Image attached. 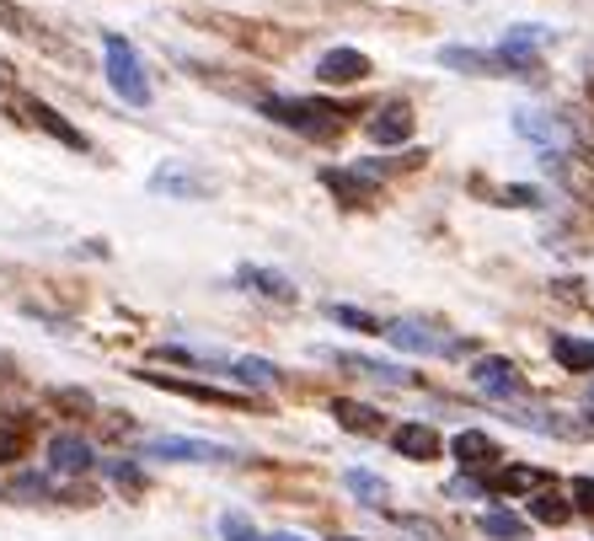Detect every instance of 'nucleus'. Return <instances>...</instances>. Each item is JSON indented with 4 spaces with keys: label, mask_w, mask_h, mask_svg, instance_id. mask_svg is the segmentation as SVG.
<instances>
[{
    "label": "nucleus",
    "mask_w": 594,
    "mask_h": 541,
    "mask_svg": "<svg viewBox=\"0 0 594 541\" xmlns=\"http://www.w3.org/2000/svg\"><path fill=\"white\" fill-rule=\"evenodd\" d=\"M541 43H552V27L519 22V27H509V33H504V43H498V48H515V54H536Z\"/></svg>",
    "instance_id": "28"
},
{
    "label": "nucleus",
    "mask_w": 594,
    "mask_h": 541,
    "mask_svg": "<svg viewBox=\"0 0 594 541\" xmlns=\"http://www.w3.org/2000/svg\"><path fill=\"white\" fill-rule=\"evenodd\" d=\"M48 402H54L59 413H76V418L97 413V397H91V391H76V386H59V391H48Z\"/></svg>",
    "instance_id": "30"
},
{
    "label": "nucleus",
    "mask_w": 594,
    "mask_h": 541,
    "mask_svg": "<svg viewBox=\"0 0 594 541\" xmlns=\"http://www.w3.org/2000/svg\"><path fill=\"white\" fill-rule=\"evenodd\" d=\"M6 499H16V504H43V499H59V483H54L48 472H16V477L6 483Z\"/></svg>",
    "instance_id": "21"
},
{
    "label": "nucleus",
    "mask_w": 594,
    "mask_h": 541,
    "mask_svg": "<svg viewBox=\"0 0 594 541\" xmlns=\"http://www.w3.org/2000/svg\"><path fill=\"white\" fill-rule=\"evenodd\" d=\"M220 537L226 541H263V531H257L241 509H226V515H220Z\"/></svg>",
    "instance_id": "33"
},
{
    "label": "nucleus",
    "mask_w": 594,
    "mask_h": 541,
    "mask_svg": "<svg viewBox=\"0 0 594 541\" xmlns=\"http://www.w3.org/2000/svg\"><path fill=\"white\" fill-rule=\"evenodd\" d=\"M552 360L562 371H594V343H579V338L557 333L552 338Z\"/></svg>",
    "instance_id": "25"
},
{
    "label": "nucleus",
    "mask_w": 594,
    "mask_h": 541,
    "mask_svg": "<svg viewBox=\"0 0 594 541\" xmlns=\"http://www.w3.org/2000/svg\"><path fill=\"white\" fill-rule=\"evenodd\" d=\"M450 494H455V499H482V494H487V483H476L472 472H466V477H455V483H450Z\"/></svg>",
    "instance_id": "36"
},
{
    "label": "nucleus",
    "mask_w": 594,
    "mask_h": 541,
    "mask_svg": "<svg viewBox=\"0 0 594 541\" xmlns=\"http://www.w3.org/2000/svg\"><path fill=\"white\" fill-rule=\"evenodd\" d=\"M327 360L343 365V371H364V375H375V380H392V386H407V380H413L402 365H381V360H364V354H338V349H332Z\"/></svg>",
    "instance_id": "23"
},
{
    "label": "nucleus",
    "mask_w": 594,
    "mask_h": 541,
    "mask_svg": "<svg viewBox=\"0 0 594 541\" xmlns=\"http://www.w3.org/2000/svg\"><path fill=\"white\" fill-rule=\"evenodd\" d=\"M237 285H241V290H252V295H263V300H278V306H295V300H300V290H295L284 274H274V268H257V263H241Z\"/></svg>",
    "instance_id": "16"
},
{
    "label": "nucleus",
    "mask_w": 594,
    "mask_h": 541,
    "mask_svg": "<svg viewBox=\"0 0 594 541\" xmlns=\"http://www.w3.org/2000/svg\"><path fill=\"white\" fill-rule=\"evenodd\" d=\"M151 188H156V194H177V199H204V194H215L209 177H194V172H183V167H161L156 177H151Z\"/></svg>",
    "instance_id": "20"
},
{
    "label": "nucleus",
    "mask_w": 594,
    "mask_h": 541,
    "mask_svg": "<svg viewBox=\"0 0 594 541\" xmlns=\"http://www.w3.org/2000/svg\"><path fill=\"white\" fill-rule=\"evenodd\" d=\"M519 429H530V434H557V440H584L590 429L584 423H573L568 413H515Z\"/></svg>",
    "instance_id": "22"
},
{
    "label": "nucleus",
    "mask_w": 594,
    "mask_h": 541,
    "mask_svg": "<svg viewBox=\"0 0 594 541\" xmlns=\"http://www.w3.org/2000/svg\"><path fill=\"white\" fill-rule=\"evenodd\" d=\"M573 515H579V509H573L568 494H557V483H552V488H541V494H530V520H536V526H552V531H562Z\"/></svg>",
    "instance_id": "19"
},
{
    "label": "nucleus",
    "mask_w": 594,
    "mask_h": 541,
    "mask_svg": "<svg viewBox=\"0 0 594 541\" xmlns=\"http://www.w3.org/2000/svg\"><path fill=\"white\" fill-rule=\"evenodd\" d=\"M515 129H519V134H525V140H536V145H547V151L568 140V134H562V124H557V119H541V113H519V119H515Z\"/></svg>",
    "instance_id": "26"
},
{
    "label": "nucleus",
    "mask_w": 594,
    "mask_h": 541,
    "mask_svg": "<svg viewBox=\"0 0 594 541\" xmlns=\"http://www.w3.org/2000/svg\"><path fill=\"white\" fill-rule=\"evenodd\" d=\"M327 317H332L338 328H349V333H381V338H386V328H381L370 311H359V306H338V300H332V306H327Z\"/></svg>",
    "instance_id": "29"
},
{
    "label": "nucleus",
    "mask_w": 594,
    "mask_h": 541,
    "mask_svg": "<svg viewBox=\"0 0 594 541\" xmlns=\"http://www.w3.org/2000/svg\"><path fill=\"white\" fill-rule=\"evenodd\" d=\"M332 418H338V429H349V434H359V440H381V429H386L381 408L354 402V397H332Z\"/></svg>",
    "instance_id": "17"
},
{
    "label": "nucleus",
    "mask_w": 594,
    "mask_h": 541,
    "mask_svg": "<svg viewBox=\"0 0 594 541\" xmlns=\"http://www.w3.org/2000/svg\"><path fill=\"white\" fill-rule=\"evenodd\" d=\"M343 488H354V494H364V499H375V504L392 494V488H386L375 472H359V466H349V472H343Z\"/></svg>",
    "instance_id": "32"
},
{
    "label": "nucleus",
    "mask_w": 594,
    "mask_h": 541,
    "mask_svg": "<svg viewBox=\"0 0 594 541\" xmlns=\"http://www.w3.org/2000/svg\"><path fill=\"white\" fill-rule=\"evenodd\" d=\"M263 113L278 129H295L306 140H332L343 129V119H349L338 102H321V97H263Z\"/></svg>",
    "instance_id": "2"
},
{
    "label": "nucleus",
    "mask_w": 594,
    "mask_h": 541,
    "mask_svg": "<svg viewBox=\"0 0 594 541\" xmlns=\"http://www.w3.org/2000/svg\"><path fill=\"white\" fill-rule=\"evenodd\" d=\"M0 27H6V33H16L22 43H33L38 54H54V59H70V54H76V48L59 38L43 16H33V11H28V5H16V0H0Z\"/></svg>",
    "instance_id": "6"
},
{
    "label": "nucleus",
    "mask_w": 594,
    "mask_h": 541,
    "mask_svg": "<svg viewBox=\"0 0 594 541\" xmlns=\"http://www.w3.org/2000/svg\"><path fill=\"white\" fill-rule=\"evenodd\" d=\"M498 205H509V209H536L541 205V188H504V194H498Z\"/></svg>",
    "instance_id": "34"
},
{
    "label": "nucleus",
    "mask_w": 594,
    "mask_h": 541,
    "mask_svg": "<svg viewBox=\"0 0 594 541\" xmlns=\"http://www.w3.org/2000/svg\"><path fill=\"white\" fill-rule=\"evenodd\" d=\"M102 472L119 483L123 494H145V472H140L134 461H102Z\"/></svg>",
    "instance_id": "31"
},
{
    "label": "nucleus",
    "mask_w": 594,
    "mask_h": 541,
    "mask_svg": "<svg viewBox=\"0 0 594 541\" xmlns=\"http://www.w3.org/2000/svg\"><path fill=\"white\" fill-rule=\"evenodd\" d=\"M386 343L402 349V354H461L466 343H450V338H439L429 322H413V317H402L386 328Z\"/></svg>",
    "instance_id": "9"
},
{
    "label": "nucleus",
    "mask_w": 594,
    "mask_h": 541,
    "mask_svg": "<svg viewBox=\"0 0 594 541\" xmlns=\"http://www.w3.org/2000/svg\"><path fill=\"white\" fill-rule=\"evenodd\" d=\"M321 188H332L338 194V205H375V194H381V183L370 177V172L359 167H327L321 172Z\"/></svg>",
    "instance_id": "12"
},
{
    "label": "nucleus",
    "mask_w": 594,
    "mask_h": 541,
    "mask_svg": "<svg viewBox=\"0 0 594 541\" xmlns=\"http://www.w3.org/2000/svg\"><path fill=\"white\" fill-rule=\"evenodd\" d=\"M568 499H573V509L594 515V477H573V483H568Z\"/></svg>",
    "instance_id": "35"
},
{
    "label": "nucleus",
    "mask_w": 594,
    "mask_h": 541,
    "mask_svg": "<svg viewBox=\"0 0 594 541\" xmlns=\"http://www.w3.org/2000/svg\"><path fill=\"white\" fill-rule=\"evenodd\" d=\"M541 488H552V477L541 472V466H493L487 472V494H509V499H519V494H541Z\"/></svg>",
    "instance_id": "14"
},
{
    "label": "nucleus",
    "mask_w": 594,
    "mask_h": 541,
    "mask_svg": "<svg viewBox=\"0 0 594 541\" xmlns=\"http://www.w3.org/2000/svg\"><path fill=\"white\" fill-rule=\"evenodd\" d=\"M472 386L487 391V397H498V402H525L530 397V380L519 375V365L509 354H482L472 365Z\"/></svg>",
    "instance_id": "5"
},
{
    "label": "nucleus",
    "mask_w": 594,
    "mask_h": 541,
    "mask_svg": "<svg viewBox=\"0 0 594 541\" xmlns=\"http://www.w3.org/2000/svg\"><path fill=\"white\" fill-rule=\"evenodd\" d=\"M370 140H375V145H407V140H413V113H407V102L381 108V113L370 119Z\"/></svg>",
    "instance_id": "18"
},
{
    "label": "nucleus",
    "mask_w": 594,
    "mask_h": 541,
    "mask_svg": "<svg viewBox=\"0 0 594 541\" xmlns=\"http://www.w3.org/2000/svg\"><path fill=\"white\" fill-rule=\"evenodd\" d=\"M439 65L444 70H461V76H515V81H541V54H515V48H439Z\"/></svg>",
    "instance_id": "1"
},
{
    "label": "nucleus",
    "mask_w": 594,
    "mask_h": 541,
    "mask_svg": "<svg viewBox=\"0 0 594 541\" xmlns=\"http://www.w3.org/2000/svg\"><path fill=\"white\" fill-rule=\"evenodd\" d=\"M263 541H306V537H295V531H263Z\"/></svg>",
    "instance_id": "37"
},
{
    "label": "nucleus",
    "mask_w": 594,
    "mask_h": 541,
    "mask_svg": "<svg viewBox=\"0 0 594 541\" xmlns=\"http://www.w3.org/2000/svg\"><path fill=\"white\" fill-rule=\"evenodd\" d=\"M140 380L156 386V391H172V397H188V402H209V408H252V397L209 386V380H183V375H166V371H140Z\"/></svg>",
    "instance_id": "7"
},
{
    "label": "nucleus",
    "mask_w": 594,
    "mask_h": 541,
    "mask_svg": "<svg viewBox=\"0 0 594 541\" xmlns=\"http://www.w3.org/2000/svg\"><path fill=\"white\" fill-rule=\"evenodd\" d=\"M102 48H108V86L129 108H151V81H145V65H140L134 43L123 33H102Z\"/></svg>",
    "instance_id": "4"
},
{
    "label": "nucleus",
    "mask_w": 594,
    "mask_h": 541,
    "mask_svg": "<svg viewBox=\"0 0 594 541\" xmlns=\"http://www.w3.org/2000/svg\"><path fill=\"white\" fill-rule=\"evenodd\" d=\"M91 466H97V451L80 434H54L48 440V472L54 477H86Z\"/></svg>",
    "instance_id": "11"
},
{
    "label": "nucleus",
    "mask_w": 594,
    "mask_h": 541,
    "mask_svg": "<svg viewBox=\"0 0 594 541\" xmlns=\"http://www.w3.org/2000/svg\"><path fill=\"white\" fill-rule=\"evenodd\" d=\"M317 81H327V86L370 81V54H359V48H327L317 59Z\"/></svg>",
    "instance_id": "10"
},
{
    "label": "nucleus",
    "mask_w": 594,
    "mask_h": 541,
    "mask_svg": "<svg viewBox=\"0 0 594 541\" xmlns=\"http://www.w3.org/2000/svg\"><path fill=\"white\" fill-rule=\"evenodd\" d=\"M6 108H11V119H16V124H28V129H38V134H48V140H59L65 151H80V156L91 151V140H86V134H80V129L70 124L59 108H48V102H38V97L11 91V97H6Z\"/></svg>",
    "instance_id": "3"
},
{
    "label": "nucleus",
    "mask_w": 594,
    "mask_h": 541,
    "mask_svg": "<svg viewBox=\"0 0 594 541\" xmlns=\"http://www.w3.org/2000/svg\"><path fill=\"white\" fill-rule=\"evenodd\" d=\"M392 445H396V456H407V461H439L444 456V440H439V429H429V423H396Z\"/></svg>",
    "instance_id": "15"
},
{
    "label": "nucleus",
    "mask_w": 594,
    "mask_h": 541,
    "mask_svg": "<svg viewBox=\"0 0 594 541\" xmlns=\"http://www.w3.org/2000/svg\"><path fill=\"white\" fill-rule=\"evenodd\" d=\"M450 456L461 461L466 472H493V466L504 461V451H498L493 434H482V429H461V434L450 440Z\"/></svg>",
    "instance_id": "13"
},
{
    "label": "nucleus",
    "mask_w": 594,
    "mask_h": 541,
    "mask_svg": "<svg viewBox=\"0 0 594 541\" xmlns=\"http://www.w3.org/2000/svg\"><path fill=\"white\" fill-rule=\"evenodd\" d=\"M332 541H364V537H332Z\"/></svg>",
    "instance_id": "38"
},
{
    "label": "nucleus",
    "mask_w": 594,
    "mask_h": 541,
    "mask_svg": "<svg viewBox=\"0 0 594 541\" xmlns=\"http://www.w3.org/2000/svg\"><path fill=\"white\" fill-rule=\"evenodd\" d=\"M476 526H482V537H493V541H525L530 537V520H519V515H509V509H487Z\"/></svg>",
    "instance_id": "24"
},
{
    "label": "nucleus",
    "mask_w": 594,
    "mask_h": 541,
    "mask_svg": "<svg viewBox=\"0 0 594 541\" xmlns=\"http://www.w3.org/2000/svg\"><path fill=\"white\" fill-rule=\"evenodd\" d=\"M231 375H237L241 386H252V391H263V386H278V365H268V360H231Z\"/></svg>",
    "instance_id": "27"
},
{
    "label": "nucleus",
    "mask_w": 594,
    "mask_h": 541,
    "mask_svg": "<svg viewBox=\"0 0 594 541\" xmlns=\"http://www.w3.org/2000/svg\"><path fill=\"white\" fill-rule=\"evenodd\" d=\"M145 456L156 461H204V466H231L237 451L231 445H215V440H188V434H161L145 445Z\"/></svg>",
    "instance_id": "8"
},
{
    "label": "nucleus",
    "mask_w": 594,
    "mask_h": 541,
    "mask_svg": "<svg viewBox=\"0 0 594 541\" xmlns=\"http://www.w3.org/2000/svg\"><path fill=\"white\" fill-rule=\"evenodd\" d=\"M590 97H594V76H590Z\"/></svg>",
    "instance_id": "39"
}]
</instances>
